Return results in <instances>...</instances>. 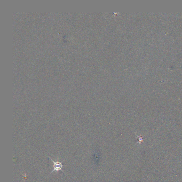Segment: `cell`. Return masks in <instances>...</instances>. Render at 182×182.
Masks as SVG:
<instances>
[{"label": "cell", "mask_w": 182, "mask_h": 182, "mask_svg": "<svg viewBox=\"0 0 182 182\" xmlns=\"http://www.w3.org/2000/svg\"><path fill=\"white\" fill-rule=\"evenodd\" d=\"M49 159H50L51 161L52 162L54 163V170L51 171L50 174L52 173L54 171H62V168L64 167V166L62 165V162H59V161H54L52 159H51L50 157H49ZM64 172V171H62Z\"/></svg>", "instance_id": "1"}]
</instances>
